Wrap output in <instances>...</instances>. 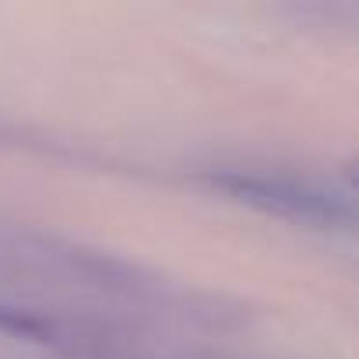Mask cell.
<instances>
[{
  "label": "cell",
  "instance_id": "obj_1",
  "mask_svg": "<svg viewBox=\"0 0 359 359\" xmlns=\"http://www.w3.org/2000/svg\"><path fill=\"white\" fill-rule=\"evenodd\" d=\"M222 187L233 191L240 201H250L264 212L303 219V222H334L338 208L317 191H306L289 180H268V176H226Z\"/></svg>",
  "mask_w": 359,
  "mask_h": 359
}]
</instances>
